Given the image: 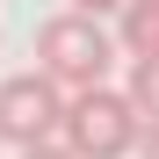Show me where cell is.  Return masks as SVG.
I'll return each mask as SVG.
<instances>
[{
    "label": "cell",
    "instance_id": "52a82bcc",
    "mask_svg": "<svg viewBox=\"0 0 159 159\" xmlns=\"http://www.w3.org/2000/svg\"><path fill=\"white\" fill-rule=\"evenodd\" d=\"M22 159H72V152H65L58 138H51V145H22Z\"/></svg>",
    "mask_w": 159,
    "mask_h": 159
},
{
    "label": "cell",
    "instance_id": "277c9868",
    "mask_svg": "<svg viewBox=\"0 0 159 159\" xmlns=\"http://www.w3.org/2000/svg\"><path fill=\"white\" fill-rule=\"evenodd\" d=\"M116 15H123V22H116V36H123L130 58H159V0H123Z\"/></svg>",
    "mask_w": 159,
    "mask_h": 159
},
{
    "label": "cell",
    "instance_id": "3957f363",
    "mask_svg": "<svg viewBox=\"0 0 159 159\" xmlns=\"http://www.w3.org/2000/svg\"><path fill=\"white\" fill-rule=\"evenodd\" d=\"M65 116V87H51L43 72H15L0 80V145H51Z\"/></svg>",
    "mask_w": 159,
    "mask_h": 159
},
{
    "label": "cell",
    "instance_id": "6da1fadb",
    "mask_svg": "<svg viewBox=\"0 0 159 159\" xmlns=\"http://www.w3.org/2000/svg\"><path fill=\"white\" fill-rule=\"evenodd\" d=\"M109 65H116V43H109V29H101L94 15L65 7V15H51L43 29H36V72L51 80V87H65V94L101 87Z\"/></svg>",
    "mask_w": 159,
    "mask_h": 159
},
{
    "label": "cell",
    "instance_id": "5b68a950",
    "mask_svg": "<svg viewBox=\"0 0 159 159\" xmlns=\"http://www.w3.org/2000/svg\"><path fill=\"white\" fill-rule=\"evenodd\" d=\"M130 109L138 116H159V58H130Z\"/></svg>",
    "mask_w": 159,
    "mask_h": 159
},
{
    "label": "cell",
    "instance_id": "7a4b0ae2",
    "mask_svg": "<svg viewBox=\"0 0 159 159\" xmlns=\"http://www.w3.org/2000/svg\"><path fill=\"white\" fill-rule=\"evenodd\" d=\"M58 145L72 159H123L130 145H138V109H130L123 87H80L65 94V116H58Z\"/></svg>",
    "mask_w": 159,
    "mask_h": 159
},
{
    "label": "cell",
    "instance_id": "8992f818",
    "mask_svg": "<svg viewBox=\"0 0 159 159\" xmlns=\"http://www.w3.org/2000/svg\"><path fill=\"white\" fill-rule=\"evenodd\" d=\"M138 138H145V159H159V116H138Z\"/></svg>",
    "mask_w": 159,
    "mask_h": 159
},
{
    "label": "cell",
    "instance_id": "ba28073f",
    "mask_svg": "<svg viewBox=\"0 0 159 159\" xmlns=\"http://www.w3.org/2000/svg\"><path fill=\"white\" fill-rule=\"evenodd\" d=\"M72 7H80V15H94V22H101V15H116V7H123V0H72Z\"/></svg>",
    "mask_w": 159,
    "mask_h": 159
}]
</instances>
